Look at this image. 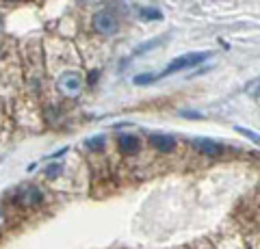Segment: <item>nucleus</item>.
Listing matches in <instances>:
<instances>
[{"label": "nucleus", "mask_w": 260, "mask_h": 249, "mask_svg": "<svg viewBox=\"0 0 260 249\" xmlns=\"http://www.w3.org/2000/svg\"><path fill=\"white\" fill-rule=\"evenodd\" d=\"M208 57H210V52H191V54H184V57H178V59H174L165 69L160 72L158 78L160 76H169V74H174V72H180V69L195 67V65H200L202 61H206Z\"/></svg>", "instance_id": "f257e3e1"}, {"label": "nucleus", "mask_w": 260, "mask_h": 249, "mask_svg": "<svg viewBox=\"0 0 260 249\" xmlns=\"http://www.w3.org/2000/svg\"><path fill=\"white\" fill-rule=\"evenodd\" d=\"M93 28L100 35H113V33H117L119 22L111 11H98L93 15Z\"/></svg>", "instance_id": "f03ea898"}, {"label": "nucleus", "mask_w": 260, "mask_h": 249, "mask_svg": "<svg viewBox=\"0 0 260 249\" xmlns=\"http://www.w3.org/2000/svg\"><path fill=\"white\" fill-rule=\"evenodd\" d=\"M83 89V80L76 72H65V74L59 78V91L63 95H68V98H76Z\"/></svg>", "instance_id": "7ed1b4c3"}, {"label": "nucleus", "mask_w": 260, "mask_h": 249, "mask_svg": "<svg viewBox=\"0 0 260 249\" xmlns=\"http://www.w3.org/2000/svg\"><path fill=\"white\" fill-rule=\"evenodd\" d=\"M15 199H18V204H20L22 208H32V206H39V204L44 202V193L39 191L37 187L28 184V187H22V189L18 191Z\"/></svg>", "instance_id": "20e7f679"}, {"label": "nucleus", "mask_w": 260, "mask_h": 249, "mask_svg": "<svg viewBox=\"0 0 260 249\" xmlns=\"http://www.w3.org/2000/svg\"><path fill=\"white\" fill-rule=\"evenodd\" d=\"M148 143L154 148V150H158V152H174L176 150V139L174 136H169V134H160V132H152L148 136Z\"/></svg>", "instance_id": "39448f33"}, {"label": "nucleus", "mask_w": 260, "mask_h": 249, "mask_svg": "<svg viewBox=\"0 0 260 249\" xmlns=\"http://www.w3.org/2000/svg\"><path fill=\"white\" fill-rule=\"evenodd\" d=\"M193 146H195V150L202 152V154L208 156V158H215V156H219L223 152V148L213 139H195Z\"/></svg>", "instance_id": "423d86ee"}, {"label": "nucleus", "mask_w": 260, "mask_h": 249, "mask_svg": "<svg viewBox=\"0 0 260 249\" xmlns=\"http://www.w3.org/2000/svg\"><path fill=\"white\" fill-rule=\"evenodd\" d=\"M141 150V141H139V136H135V134H121L119 136V152L121 154H137V152Z\"/></svg>", "instance_id": "0eeeda50"}, {"label": "nucleus", "mask_w": 260, "mask_h": 249, "mask_svg": "<svg viewBox=\"0 0 260 249\" xmlns=\"http://www.w3.org/2000/svg\"><path fill=\"white\" fill-rule=\"evenodd\" d=\"M87 148L89 150H102L104 148V143H107V139H104L102 134H98V136H91V139H87Z\"/></svg>", "instance_id": "6e6552de"}, {"label": "nucleus", "mask_w": 260, "mask_h": 249, "mask_svg": "<svg viewBox=\"0 0 260 249\" xmlns=\"http://www.w3.org/2000/svg\"><path fill=\"white\" fill-rule=\"evenodd\" d=\"M139 18L141 20H160L162 13L158 9H139Z\"/></svg>", "instance_id": "1a4fd4ad"}, {"label": "nucleus", "mask_w": 260, "mask_h": 249, "mask_svg": "<svg viewBox=\"0 0 260 249\" xmlns=\"http://www.w3.org/2000/svg\"><path fill=\"white\" fill-rule=\"evenodd\" d=\"M156 78H158V74H139V76H135V85H150Z\"/></svg>", "instance_id": "9d476101"}, {"label": "nucleus", "mask_w": 260, "mask_h": 249, "mask_svg": "<svg viewBox=\"0 0 260 249\" xmlns=\"http://www.w3.org/2000/svg\"><path fill=\"white\" fill-rule=\"evenodd\" d=\"M247 93L254 95V98H260V76L256 80H251V83L247 85Z\"/></svg>", "instance_id": "9b49d317"}, {"label": "nucleus", "mask_w": 260, "mask_h": 249, "mask_svg": "<svg viewBox=\"0 0 260 249\" xmlns=\"http://www.w3.org/2000/svg\"><path fill=\"white\" fill-rule=\"evenodd\" d=\"M59 173H61V163H50L46 167V175H48V178H56Z\"/></svg>", "instance_id": "f8f14e48"}, {"label": "nucleus", "mask_w": 260, "mask_h": 249, "mask_svg": "<svg viewBox=\"0 0 260 249\" xmlns=\"http://www.w3.org/2000/svg\"><path fill=\"white\" fill-rule=\"evenodd\" d=\"M160 42L162 39H154V42H148V44H143V46H139L135 50V54H141V52H148V50H152V48H156V46H160Z\"/></svg>", "instance_id": "ddd939ff"}, {"label": "nucleus", "mask_w": 260, "mask_h": 249, "mask_svg": "<svg viewBox=\"0 0 260 249\" xmlns=\"http://www.w3.org/2000/svg\"><path fill=\"white\" fill-rule=\"evenodd\" d=\"M237 132H241L243 136H247L249 141H254V143H260V134H256V132H251V130H245V128H241V126H237Z\"/></svg>", "instance_id": "4468645a"}, {"label": "nucleus", "mask_w": 260, "mask_h": 249, "mask_svg": "<svg viewBox=\"0 0 260 249\" xmlns=\"http://www.w3.org/2000/svg\"><path fill=\"white\" fill-rule=\"evenodd\" d=\"M180 115L182 117H189V119H202V117H204L202 113H198V111H180Z\"/></svg>", "instance_id": "2eb2a0df"}, {"label": "nucleus", "mask_w": 260, "mask_h": 249, "mask_svg": "<svg viewBox=\"0 0 260 249\" xmlns=\"http://www.w3.org/2000/svg\"><path fill=\"white\" fill-rule=\"evenodd\" d=\"M0 26H3V18H0Z\"/></svg>", "instance_id": "dca6fc26"}, {"label": "nucleus", "mask_w": 260, "mask_h": 249, "mask_svg": "<svg viewBox=\"0 0 260 249\" xmlns=\"http://www.w3.org/2000/svg\"><path fill=\"white\" fill-rule=\"evenodd\" d=\"M9 3H13V0H9Z\"/></svg>", "instance_id": "f3484780"}]
</instances>
